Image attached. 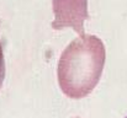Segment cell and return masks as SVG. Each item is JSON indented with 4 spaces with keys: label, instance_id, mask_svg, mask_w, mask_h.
Segmentation results:
<instances>
[{
    "label": "cell",
    "instance_id": "1",
    "mask_svg": "<svg viewBox=\"0 0 127 118\" xmlns=\"http://www.w3.org/2000/svg\"><path fill=\"white\" fill-rule=\"evenodd\" d=\"M106 50L102 41L94 36H80L72 41L58 62V82L61 90L70 98L89 95L101 78Z\"/></svg>",
    "mask_w": 127,
    "mask_h": 118
},
{
    "label": "cell",
    "instance_id": "2",
    "mask_svg": "<svg viewBox=\"0 0 127 118\" xmlns=\"http://www.w3.org/2000/svg\"><path fill=\"white\" fill-rule=\"evenodd\" d=\"M54 20L52 27L61 30L72 27L84 36V22L88 20V0H53Z\"/></svg>",
    "mask_w": 127,
    "mask_h": 118
},
{
    "label": "cell",
    "instance_id": "3",
    "mask_svg": "<svg viewBox=\"0 0 127 118\" xmlns=\"http://www.w3.org/2000/svg\"><path fill=\"white\" fill-rule=\"evenodd\" d=\"M4 76H5V62H4L2 47H1V43H0V87H1V85H2Z\"/></svg>",
    "mask_w": 127,
    "mask_h": 118
}]
</instances>
